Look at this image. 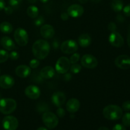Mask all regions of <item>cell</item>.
Instances as JSON below:
<instances>
[{
    "instance_id": "obj_1",
    "label": "cell",
    "mask_w": 130,
    "mask_h": 130,
    "mask_svg": "<svg viewBox=\"0 0 130 130\" xmlns=\"http://www.w3.org/2000/svg\"><path fill=\"white\" fill-rule=\"evenodd\" d=\"M32 51L36 58L43 60L50 53V46L49 43L44 39H38L33 44Z\"/></svg>"
},
{
    "instance_id": "obj_2",
    "label": "cell",
    "mask_w": 130,
    "mask_h": 130,
    "mask_svg": "<svg viewBox=\"0 0 130 130\" xmlns=\"http://www.w3.org/2000/svg\"><path fill=\"white\" fill-rule=\"evenodd\" d=\"M103 115L104 118L108 120H118L123 116V110L118 105H109L104 107Z\"/></svg>"
},
{
    "instance_id": "obj_3",
    "label": "cell",
    "mask_w": 130,
    "mask_h": 130,
    "mask_svg": "<svg viewBox=\"0 0 130 130\" xmlns=\"http://www.w3.org/2000/svg\"><path fill=\"white\" fill-rule=\"evenodd\" d=\"M16 101L13 99H0V112L8 115L15 110L17 108Z\"/></svg>"
},
{
    "instance_id": "obj_4",
    "label": "cell",
    "mask_w": 130,
    "mask_h": 130,
    "mask_svg": "<svg viewBox=\"0 0 130 130\" xmlns=\"http://www.w3.org/2000/svg\"><path fill=\"white\" fill-rule=\"evenodd\" d=\"M42 120L43 123L48 129H54L58 124V118L54 113L50 111L44 112L42 116Z\"/></svg>"
},
{
    "instance_id": "obj_5",
    "label": "cell",
    "mask_w": 130,
    "mask_h": 130,
    "mask_svg": "<svg viewBox=\"0 0 130 130\" xmlns=\"http://www.w3.org/2000/svg\"><path fill=\"white\" fill-rule=\"evenodd\" d=\"M14 39L20 46H25L29 42V36L26 30L22 28H18L14 32Z\"/></svg>"
},
{
    "instance_id": "obj_6",
    "label": "cell",
    "mask_w": 130,
    "mask_h": 130,
    "mask_svg": "<svg viewBox=\"0 0 130 130\" xmlns=\"http://www.w3.org/2000/svg\"><path fill=\"white\" fill-rule=\"evenodd\" d=\"M60 50L65 54H72L78 50V44L72 39H67L60 44Z\"/></svg>"
},
{
    "instance_id": "obj_7",
    "label": "cell",
    "mask_w": 130,
    "mask_h": 130,
    "mask_svg": "<svg viewBox=\"0 0 130 130\" xmlns=\"http://www.w3.org/2000/svg\"><path fill=\"white\" fill-rule=\"evenodd\" d=\"M71 67L69 59L66 57H62L58 59L55 64V70L58 73L64 74L68 72Z\"/></svg>"
},
{
    "instance_id": "obj_8",
    "label": "cell",
    "mask_w": 130,
    "mask_h": 130,
    "mask_svg": "<svg viewBox=\"0 0 130 130\" xmlns=\"http://www.w3.org/2000/svg\"><path fill=\"white\" fill-rule=\"evenodd\" d=\"M2 124L5 130H16L19 127V121L13 116H7L3 119Z\"/></svg>"
},
{
    "instance_id": "obj_9",
    "label": "cell",
    "mask_w": 130,
    "mask_h": 130,
    "mask_svg": "<svg viewBox=\"0 0 130 130\" xmlns=\"http://www.w3.org/2000/svg\"><path fill=\"white\" fill-rule=\"evenodd\" d=\"M81 65L87 69H94L97 67L98 60L95 57L91 54H85L81 59Z\"/></svg>"
},
{
    "instance_id": "obj_10",
    "label": "cell",
    "mask_w": 130,
    "mask_h": 130,
    "mask_svg": "<svg viewBox=\"0 0 130 130\" xmlns=\"http://www.w3.org/2000/svg\"><path fill=\"white\" fill-rule=\"evenodd\" d=\"M109 41L112 46L116 48L123 46L124 43L123 36L116 31L110 33L109 36Z\"/></svg>"
},
{
    "instance_id": "obj_11",
    "label": "cell",
    "mask_w": 130,
    "mask_h": 130,
    "mask_svg": "<svg viewBox=\"0 0 130 130\" xmlns=\"http://www.w3.org/2000/svg\"><path fill=\"white\" fill-rule=\"evenodd\" d=\"M114 63L119 69H128L130 68V57L126 55H121L116 58Z\"/></svg>"
},
{
    "instance_id": "obj_12",
    "label": "cell",
    "mask_w": 130,
    "mask_h": 130,
    "mask_svg": "<svg viewBox=\"0 0 130 130\" xmlns=\"http://www.w3.org/2000/svg\"><path fill=\"white\" fill-rule=\"evenodd\" d=\"M84 8L78 4H73L67 9V13L70 17L73 18L80 17L84 13Z\"/></svg>"
},
{
    "instance_id": "obj_13",
    "label": "cell",
    "mask_w": 130,
    "mask_h": 130,
    "mask_svg": "<svg viewBox=\"0 0 130 130\" xmlns=\"http://www.w3.org/2000/svg\"><path fill=\"white\" fill-rule=\"evenodd\" d=\"M25 95L32 100L38 99L41 95L40 89L35 85H29L25 88Z\"/></svg>"
},
{
    "instance_id": "obj_14",
    "label": "cell",
    "mask_w": 130,
    "mask_h": 130,
    "mask_svg": "<svg viewBox=\"0 0 130 130\" xmlns=\"http://www.w3.org/2000/svg\"><path fill=\"white\" fill-rule=\"evenodd\" d=\"M15 85V79L8 74L0 76V87L3 89H10Z\"/></svg>"
},
{
    "instance_id": "obj_15",
    "label": "cell",
    "mask_w": 130,
    "mask_h": 130,
    "mask_svg": "<svg viewBox=\"0 0 130 130\" xmlns=\"http://www.w3.org/2000/svg\"><path fill=\"white\" fill-rule=\"evenodd\" d=\"M40 34L44 39H52L55 35V29L50 24H44L41 27Z\"/></svg>"
},
{
    "instance_id": "obj_16",
    "label": "cell",
    "mask_w": 130,
    "mask_h": 130,
    "mask_svg": "<svg viewBox=\"0 0 130 130\" xmlns=\"http://www.w3.org/2000/svg\"><path fill=\"white\" fill-rule=\"evenodd\" d=\"M66 97L63 93L61 91H57L53 94L52 96V102L53 105L57 107H60L66 102Z\"/></svg>"
},
{
    "instance_id": "obj_17",
    "label": "cell",
    "mask_w": 130,
    "mask_h": 130,
    "mask_svg": "<svg viewBox=\"0 0 130 130\" xmlns=\"http://www.w3.org/2000/svg\"><path fill=\"white\" fill-rule=\"evenodd\" d=\"M80 108V102L77 99H71L66 103V109L70 113L77 112Z\"/></svg>"
},
{
    "instance_id": "obj_18",
    "label": "cell",
    "mask_w": 130,
    "mask_h": 130,
    "mask_svg": "<svg viewBox=\"0 0 130 130\" xmlns=\"http://www.w3.org/2000/svg\"><path fill=\"white\" fill-rule=\"evenodd\" d=\"M31 69L26 65H20L15 69V74L21 78H25L30 74Z\"/></svg>"
},
{
    "instance_id": "obj_19",
    "label": "cell",
    "mask_w": 130,
    "mask_h": 130,
    "mask_svg": "<svg viewBox=\"0 0 130 130\" xmlns=\"http://www.w3.org/2000/svg\"><path fill=\"white\" fill-rule=\"evenodd\" d=\"M55 71L52 66H46L43 67L41 70L40 73H39L41 78L44 79L52 78L55 76Z\"/></svg>"
},
{
    "instance_id": "obj_20",
    "label": "cell",
    "mask_w": 130,
    "mask_h": 130,
    "mask_svg": "<svg viewBox=\"0 0 130 130\" xmlns=\"http://www.w3.org/2000/svg\"><path fill=\"white\" fill-rule=\"evenodd\" d=\"M1 45L4 48V49L8 51H11L15 48V43L12 39L8 36H3L0 41Z\"/></svg>"
},
{
    "instance_id": "obj_21",
    "label": "cell",
    "mask_w": 130,
    "mask_h": 130,
    "mask_svg": "<svg viewBox=\"0 0 130 130\" xmlns=\"http://www.w3.org/2000/svg\"><path fill=\"white\" fill-rule=\"evenodd\" d=\"M91 43V38L88 34L84 33L81 34L78 38V44L83 48L89 46Z\"/></svg>"
},
{
    "instance_id": "obj_22",
    "label": "cell",
    "mask_w": 130,
    "mask_h": 130,
    "mask_svg": "<svg viewBox=\"0 0 130 130\" xmlns=\"http://www.w3.org/2000/svg\"><path fill=\"white\" fill-rule=\"evenodd\" d=\"M110 6L115 12H120L124 8V4L122 0H112Z\"/></svg>"
},
{
    "instance_id": "obj_23",
    "label": "cell",
    "mask_w": 130,
    "mask_h": 130,
    "mask_svg": "<svg viewBox=\"0 0 130 130\" xmlns=\"http://www.w3.org/2000/svg\"><path fill=\"white\" fill-rule=\"evenodd\" d=\"M13 30L12 25L8 22H3L0 24V31L4 34H10Z\"/></svg>"
},
{
    "instance_id": "obj_24",
    "label": "cell",
    "mask_w": 130,
    "mask_h": 130,
    "mask_svg": "<svg viewBox=\"0 0 130 130\" xmlns=\"http://www.w3.org/2000/svg\"><path fill=\"white\" fill-rule=\"evenodd\" d=\"M27 13L28 16L31 19H36L39 15V10L36 6L31 5L27 9Z\"/></svg>"
},
{
    "instance_id": "obj_25",
    "label": "cell",
    "mask_w": 130,
    "mask_h": 130,
    "mask_svg": "<svg viewBox=\"0 0 130 130\" xmlns=\"http://www.w3.org/2000/svg\"><path fill=\"white\" fill-rule=\"evenodd\" d=\"M8 58V53L4 50H0V63L6 62Z\"/></svg>"
},
{
    "instance_id": "obj_26",
    "label": "cell",
    "mask_w": 130,
    "mask_h": 130,
    "mask_svg": "<svg viewBox=\"0 0 130 130\" xmlns=\"http://www.w3.org/2000/svg\"><path fill=\"white\" fill-rule=\"evenodd\" d=\"M48 110H49V107L45 103H39V105L37 106V110L39 112H45L48 111Z\"/></svg>"
},
{
    "instance_id": "obj_27",
    "label": "cell",
    "mask_w": 130,
    "mask_h": 130,
    "mask_svg": "<svg viewBox=\"0 0 130 130\" xmlns=\"http://www.w3.org/2000/svg\"><path fill=\"white\" fill-rule=\"evenodd\" d=\"M122 122L124 126H130V112L126 113L122 118Z\"/></svg>"
},
{
    "instance_id": "obj_28",
    "label": "cell",
    "mask_w": 130,
    "mask_h": 130,
    "mask_svg": "<svg viewBox=\"0 0 130 130\" xmlns=\"http://www.w3.org/2000/svg\"><path fill=\"white\" fill-rule=\"evenodd\" d=\"M71 72L73 74H78L81 71V66L78 63L72 64L70 67Z\"/></svg>"
},
{
    "instance_id": "obj_29",
    "label": "cell",
    "mask_w": 130,
    "mask_h": 130,
    "mask_svg": "<svg viewBox=\"0 0 130 130\" xmlns=\"http://www.w3.org/2000/svg\"><path fill=\"white\" fill-rule=\"evenodd\" d=\"M80 58V55L78 53H72V55L69 58V61L71 62V63L72 64H74V63H76L79 60Z\"/></svg>"
},
{
    "instance_id": "obj_30",
    "label": "cell",
    "mask_w": 130,
    "mask_h": 130,
    "mask_svg": "<svg viewBox=\"0 0 130 130\" xmlns=\"http://www.w3.org/2000/svg\"><path fill=\"white\" fill-rule=\"evenodd\" d=\"M44 18L43 16H38L35 19L34 21V24L36 26L39 27L42 26L44 23Z\"/></svg>"
},
{
    "instance_id": "obj_31",
    "label": "cell",
    "mask_w": 130,
    "mask_h": 130,
    "mask_svg": "<svg viewBox=\"0 0 130 130\" xmlns=\"http://www.w3.org/2000/svg\"><path fill=\"white\" fill-rule=\"evenodd\" d=\"M39 64H40V62L38 58H34L32 59L29 62V67L30 69H36L39 67Z\"/></svg>"
},
{
    "instance_id": "obj_32",
    "label": "cell",
    "mask_w": 130,
    "mask_h": 130,
    "mask_svg": "<svg viewBox=\"0 0 130 130\" xmlns=\"http://www.w3.org/2000/svg\"><path fill=\"white\" fill-rule=\"evenodd\" d=\"M23 0H9L8 4L10 5V6L13 8H17L19 6Z\"/></svg>"
},
{
    "instance_id": "obj_33",
    "label": "cell",
    "mask_w": 130,
    "mask_h": 130,
    "mask_svg": "<svg viewBox=\"0 0 130 130\" xmlns=\"http://www.w3.org/2000/svg\"><path fill=\"white\" fill-rule=\"evenodd\" d=\"M19 53L16 51H13L9 54V58L12 60H17L19 58Z\"/></svg>"
},
{
    "instance_id": "obj_34",
    "label": "cell",
    "mask_w": 130,
    "mask_h": 130,
    "mask_svg": "<svg viewBox=\"0 0 130 130\" xmlns=\"http://www.w3.org/2000/svg\"><path fill=\"white\" fill-rule=\"evenodd\" d=\"M57 115L60 118H63L65 116V115H66V111L61 107H58V109L57 110Z\"/></svg>"
},
{
    "instance_id": "obj_35",
    "label": "cell",
    "mask_w": 130,
    "mask_h": 130,
    "mask_svg": "<svg viewBox=\"0 0 130 130\" xmlns=\"http://www.w3.org/2000/svg\"><path fill=\"white\" fill-rule=\"evenodd\" d=\"M117 29V25H116V24L114 22H110L109 24H108V29L110 30L111 32H113L116 31Z\"/></svg>"
},
{
    "instance_id": "obj_36",
    "label": "cell",
    "mask_w": 130,
    "mask_h": 130,
    "mask_svg": "<svg viewBox=\"0 0 130 130\" xmlns=\"http://www.w3.org/2000/svg\"><path fill=\"white\" fill-rule=\"evenodd\" d=\"M123 13L126 17H130V3L124 6L123 9Z\"/></svg>"
},
{
    "instance_id": "obj_37",
    "label": "cell",
    "mask_w": 130,
    "mask_h": 130,
    "mask_svg": "<svg viewBox=\"0 0 130 130\" xmlns=\"http://www.w3.org/2000/svg\"><path fill=\"white\" fill-rule=\"evenodd\" d=\"M123 110L125 111H130V101L128 100V101L124 102L123 104Z\"/></svg>"
},
{
    "instance_id": "obj_38",
    "label": "cell",
    "mask_w": 130,
    "mask_h": 130,
    "mask_svg": "<svg viewBox=\"0 0 130 130\" xmlns=\"http://www.w3.org/2000/svg\"><path fill=\"white\" fill-rule=\"evenodd\" d=\"M3 10L6 15H11V14H12V13L13 12V8L10 6H5V8H4Z\"/></svg>"
},
{
    "instance_id": "obj_39",
    "label": "cell",
    "mask_w": 130,
    "mask_h": 130,
    "mask_svg": "<svg viewBox=\"0 0 130 130\" xmlns=\"http://www.w3.org/2000/svg\"><path fill=\"white\" fill-rule=\"evenodd\" d=\"M112 130H126L125 126L123 124H117L113 127Z\"/></svg>"
},
{
    "instance_id": "obj_40",
    "label": "cell",
    "mask_w": 130,
    "mask_h": 130,
    "mask_svg": "<svg viewBox=\"0 0 130 130\" xmlns=\"http://www.w3.org/2000/svg\"><path fill=\"white\" fill-rule=\"evenodd\" d=\"M60 17H61V19H62V20H63V21H66V20H67L69 19V15H68L67 12V13H66V12H62V13H61Z\"/></svg>"
},
{
    "instance_id": "obj_41",
    "label": "cell",
    "mask_w": 130,
    "mask_h": 130,
    "mask_svg": "<svg viewBox=\"0 0 130 130\" xmlns=\"http://www.w3.org/2000/svg\"><path fill=\"white\" fill-rule=\"evenodd\" d=\"M53 48H54L55 50H58V48H59L60 47V43L57 40H54L53 42Z\"/></svg>"
},
{
    "instance_id": "obj_42",
    "label": "cell",
    "mask_w": 130,
    "mask_h": 130,
    "mask_svg": "<svg viewBox=\"0 0 130 130\" xmlns=\"http://www.w3.org/2000/svg\"><path fill=\"white\" fill-rule=\"evenodd\" d=\"M64 79L66 81H71V79H72V75L70 73H66L64 74Z\"/></svg>"
},
{
    "instance_id": "obj_43",
    "label": "cell",
    "mask_w": 130,
    "mask_h": 130,
    "mask_svg": "<svg viewBox=\"0 0 130 130\" xmlns=\"http://www.w3.org/2000/svg\"><path fill=\"white\" fill-rule=\"evenodd\" d=\"M5 7V2L4 0H0V11L3 10Z\"/></svg>"
},
{
    "instance_id": "obj_44",
    "label": "cell",
    "mask_w": 130,
    "mask_h": 130,
    "mask_svg": "<svg viewBox=\"0 0 130 130\" xmlns=\"http://www.w3.org/2000/svg\"><path fill=\"white\" fill-rule=\"evenodd\" d=\"M127 43H128V46L130 48V25L129 27V29H128V36H127Z\"/></svg>"
},
{
    "instance_id": "obj_45",
    "label": "cell",
    "mask_w": 130,
    "mask_h": 130,
    "mask_svg": "<svg viewBox=\"0 0 130 130\" xmlns=\"http://www.w3.org/2000/svg\"><path fill=\"white\" fill-rule=\"evenodd\" d=\"M116 19L119 22H123L124 20V17H123L121 15H118V16H117Z\"/></svg>"
},
{
    "instance_id": "obj_46",
    "label": "cell",
    "mask_w": 130,
    "mask_h": 130,
    "mask_svg": "<svg viewBox=\"0 0 130 130\" xmlns=\"http://www.w3.org/2000/svg\"><path fill=\"white\" fill-rule=\"evenodd\" d=\"M98 130H109V128L107 127H105V126H101L99 128Z\"/></svg>"
},
{
    "instance_id": "obj_47",
    "label": "cell",
    "mask_w": 130,
    "mask_h": 130,
    "mask_svg": "<svg viewBox=\"0 0 130 130\" xmlns=\"http://www.w3.org/2000/svg\"><path fill=\"white\" fill-rule=\"evenodd\" d=\"M37 130H48L46 128H45V127H43V126H41L39 127V128H38Z\"/></svg>"
},
{
    "instance_id": "obj_48",
    "label": "cell",
    "mask_w": 130,
    "mask_h": 130,
    "mask_svg": "<svg viewBox=\"0 0 130 130\" xmlns=\"http://www.w3.org/2000/svg\"><path fill=\"white\" fill-rule=\"evenodd\" d=\"M79 2L81 3L85 4V3H87L88 1V0H79Z\"/></svg>"
},
{
    "instance_id": "obj_49",
    "label": "cell",
    "mask_w": 130,
    "mask_h": 130,
    "mask_svg": "<svg viewBox=\"0 0 130 130\" xmlns=\"http://www.w3.org/2000/svg\"><path fill=\"white\" fill-rule=\"evenodd\" d=\"M27 1L29 3H30L33 4V3H34L36 2L37 0H27Z\"/></svg>"
},
{
    "instance_id": "obj_50",
    "label": "cell",
    "mask_w": 130,
    "mask_h": 130,
    "mask_svg": "<svg viewBox=\"0 0 130 130\" xmlns=\"http://www.w3.org/2000/svg\"><path fill=\"white\" fill-rule=\"evenodd\" d=\"M39 1H40L41 3H46L49 0H39Z\"/></svg>"
},
{
    "instance_id": "obj_51",
    "label": "cell",
    "mask_w": 130,
    "mask_h": 130,
    "mask_svg": "<svg viewBox=\"0 0 130 130\" xmlns=\"http://www.w3.org/2000/svg\"><path fill=\"white\" fill-rule=\"evenodd\" d=\"M1 93H0V99H1Z\"/></svg>"
},
{
    "instance_id": "obj_52",
    "label": "cell",
    "mask_w": 130,
    "mask_h": 130,
    "mask_svg": "<svg viewBox=\"0 0 130 130\" xmlns=\"http://www.w3.org/2000/svg\"><path fill=\"white\" fill-rule=\"evenodd\" d=\"M0 74H1V70H0Z\"/></svg>"
}]
</instances>
